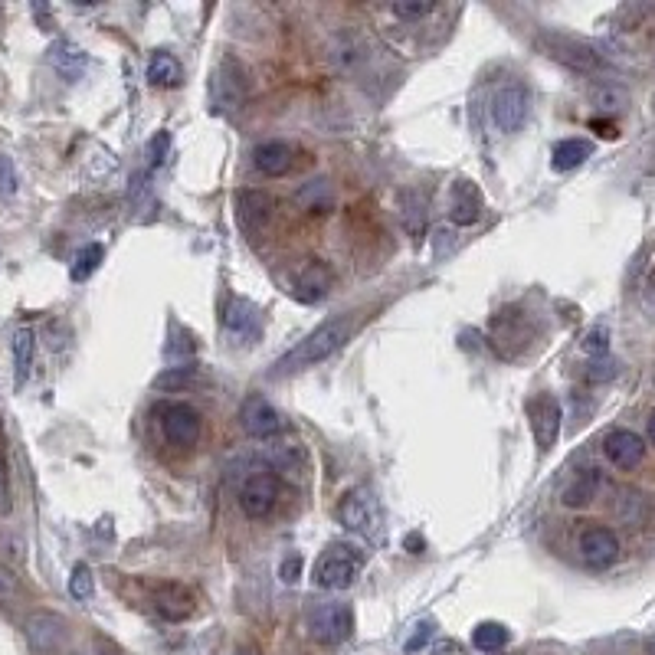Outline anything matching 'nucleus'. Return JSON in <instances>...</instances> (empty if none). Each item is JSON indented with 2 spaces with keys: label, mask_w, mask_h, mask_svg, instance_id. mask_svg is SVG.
<instances>
[{
  "label": "nucleus",
  "mask_w": 655,
  "mask_h": 655,
  "mask_svg": "<svg viewBox=\"0 0 655 655\" xmlns=\"http://www.w3.org/2000/svg\"><path fill=\"white\" fill-rule=\"evenodd\" d=\"M354 335V315H338L318 325L312 335L302 344H295L289 354H282L276 364H272V377H285V374H299L305 367H315L321 361H328L331 354L341 351L344 344Z\"/></svg>",
  "instance_id": "1"
},
{
  "label": "nucleus",
  "mask_w": 655,
  "mask_h": 655,
  "mask_svg": "<svg viewBox=\"0 0 655 655\" xmlns=\"http://www.w3.org/2000/svg\"><path fill=\"white\" fill-rule=\"evenodd\" d=\"M338 518L348 531H354L357 538L380 544L387 538V528H384V508H380V498L371 492V488H351L348 495L341 498L338 505Z\"/></svg>",
  "instance_id": "2"
},
{
  "label": "nucleus",
  "mask_w": 655,
  "mask_h": 655,
  "mask_svg": "<svg viewBox=\"0 0 655 655\" xmlns=\"http://www.w3.org/2000/svg\"><path fill=\"white\" fill-rule=\"evenodd\" d=\"M357 570H361V557L354 554L351 544L335 541L315 564V583L321 590H348Z\"/></svg>",
  "instance_id": "3"
},
{
  "label": "nucleus",
  "mask_w": 655,
  "mask_h": 655,
  "mask_svg": "<svg viewBox=\"0 0 655 655\" xmlns=\"http://www.w3.org/2000/svg\"><path fill=\"white\" fill-rule=\"evenodd\" d=\"M354 629V613L348 603H318L308 613V633L321 646H338L351 636Z\"/></svg>",
  "instance_id": "4"
},
{
  "label": "nucleus",
  "mask_w": 655,
  "mask_h": 655,
  "mask_svg": "<svg viewBox=\"0 0 655 655\" xmlns=\"http://www.w3.org/2000/svg\"><path fill=\"white\" fill-rule=\"evenodd\" d=\"M158 423L171 446H194L200 426H204L200 413L190 403H164V407H158Z\"/></svg>",
  "instance_id": "5"
},
{
  "label": "nucleus",
  "mask_w": 655,
  "mask_h": 655,
  "mask_svg": "<svg viewBox=\"0 0 655 655\" xmlns=\"http://www.w3.org/2000/svg\"><path fill=\"white\" fill-rule=\"evenodd\" d=\"M276 502H279V479L272 472L249 475L240 488V508H243V515L253 521L266 518L269 511L276 508Z\"/></svg>",
  "instance_id": "6"
},
{
  "label": "nucleus",
  "mask_w": 655,
  "mask_h": 655,
  "mask_svg": "<svg viewBox=\"0 0 655 655\" xmlns=\"http://www.w3.org/2000/svg\"><path fill=\"white\" fill-rule=\"evenodd\" d=\"M541 46L547 50V56L561 59V63H567L570 69H580V73H597V69H603L600 53L593 50V46L574 40V37H561V33H547V37H541Z\"/></svg>",
  "instance_id": "7"
},
{
  "label": "nucleus",
  "mask_w": 655,
  "mask_h": 655,
  "mask_svg": "<svg viewBox=\"0 0 655 655\" xmlns=\"http://www.w3.org/2000/svg\"><path fill=\"white\" fill-rule=\"evenodd\" d=\"M492 115L495 125L505 131V135H515L528 118V89L524 86H505L495 92L492 99Z\"/></svg>",
  "instance_id": "8"
},
{
  "label": "nucleus",
  "mask_w": 655,
  "mask_h": 655,
  "mask_svg": "<svg viewBox=\"0 0 655 655\" xmlns=\"http://www.w3.org/2000/svg\"><path fill=\"white\" fill-rule=\"evenodd\" d=\"M240 423L253 439H272L276 433H282V426H285L282 413L272 407L266 397H249L240 410Z\"/></svg>",
  "instance_id": "9"
},
{
  "label": "nucleus",
  "mask_w": 655,
  "mask_h": 655,
  "mask_svg": "<svg viewBox=\"0 0 655 655\" xmlns=\"http://www.w3.org/2000/svg\"><path fill=\"white\" fill-rule=\"evenodd\" d=\"M531 426H534V443L541 452H547L557 443V433H561V403H557L551 393H544L531 403Z\"/></svg>",
  "instance_id": "10"
},
{
  "label": "nucleus",
  "mask_w": 655,
  "mask_h": 655,
  "mask_svg": "<svg viewBox=\"0 0 655 655\" xmlns=\"http://www.w3.org/2000/svg\"><path fill=\"white\" fill-rule=\"evenodd\" d=\"M580 557L587 567H610L619 557V538L610 528H587L580 534Z\"/></svg>",
  "instance_id": "11"
},
{
  "label": "nucleus",
  "mask_w": 655,
  "mask_h": 655,
  "mask_svg": "<svg viewBox=\"0 0 655 655\" xmlns=\"http://www.w3.org/2000/svg\"><path fill=\"white\" fill-rule=\"evenodd\" d=\"M27 639H30L33 652L53 655L66 642V623L56 613H37L27 619Z\"/></svg>",
  "instance_id": "12"
},
{
  "label": "nucleus",
  "mask_w": 655,
  "mask_h": 655,
  "mask_svg": "<svg viewBox=\"0 0 655 655\" xmlns=\"http://www.w3.org/2000/svg\"><path fill=\"white\" fill-rule=\"evenodd\" d=\"M603 452L616 469H636L646 459V443L633 430H613L603 439Z\"/></svg>",
  "instance_id": "13"
},
{
  "label": "nucleus",
  "mask_w": 655,
  "mask_h": 655,
  "mask_svg": "<svg viewBox=\"0 0 655 655\" xmlns=\"http://www.w3.org/2000/svg\"><path fill=\"white\" fill-rule=\"evenodd\" d=\"M272 197L262 194V190H243L236 197V217H240V226L246 233H259L262 226L272 220Z\"/></svg>",
  "instance_id": "14"
},
{
  "label": "nucleus",
  "mask_w": 655,
  "mask_h": 655,
  "mask_svg": "<svg viewBox=\"0 0 655 655\" xmlns=\"http://www.w3.org/2000/svg\"><path fill=\"white\" fill-rule=\"evenodd\" d=\"M50 66L56 69L59 76H63L66 82H76L82 73H86V66H89V56L79 50L76 43H69V40H59L50 46Z\"/></svg>",
  "instance_id": "15"
},
{
  "label": "nucleus",
  "mask_w": 655,
  "mask_h": 655,
  "mask_svg": "<svg viewBox=\"0 0 655 655\" xmlns=\"http://www.w3.org/2000/svg\"><path fill=\"white\" fill-rule=\"evenodd\" d=\"M452 223L459 226H472L482 217V194L472 181H456L452 187Z\"/></svg>",
  "instance_id": "16"
},
{
  "label": "nucleus",
  "mask_w": 655,
  "mask_h": 655,
  "mask_svg": "<svg viewBox=\"0 0 655 655\" xmlns=\"http://www.w3.org/2000/svg\"><path fill=\"white\" fill-rule=\"evenodd\" d=\"M328 289H331V272H328L325 262H308V266L299 272V279H295V295L308 305L325 299Z\"/></svg>",
  "instance_id": "17"
},
{
  "label": "nucleus",
  "mask_w": 655,
  "mask_h": 655,
  "mask_svg": "<svg viewBox=\"0 0 655 655\" xmlns=\"http://www.w3.org/2000/svg\"><path fill=\"white\" fill-rule=\"evenodd\" d=\"M253 161L262 174L279 177L292 168V148L285 141H262V145L253 151Z\"/></svg>",
  "instance_id": "18"
},
{
  "label": "nucleus",
  "mask_w": 655,
  "mask_h": 655,
  "mask_svg": "<svg viewBox=\"0 0 655 655\" xmlns=\"http://www.w3.org/2000/svg\"><path fill=\"white\" fill-rule=\"evenodd\" d=\"M256 305L253 302H246V299H230L223 308V328L230 331L233 338H249L253 335V328H256Z\"/></svg>",
  "instance_id": "19"
},
{
  "label": "nucleus",
  "mask_w": 655,
  "mask_h": 655,
  "mask_svg": "<svg viewBox=\"0 0 655 655\" xmlns=\"http://www.w3.org/2000/svg\"><path fill=\"white\" fill-rule=\"evenodd\" d=\"M600 485H603V475L597 469H583L577 479L564 488V505L567 508H587L593 498H597Z\"/></svg>",
  "instance_id": "20"
},
{
  "label": "nucleus",
  "mask_w": 655,
  "mask_h": 655,
  "mask_svg": "<svg viewBox=\"0 0 655 655\" xmlns=\"http://www.w3.org/2000/svg\"><path fill=\"white\" fill-rule=\"evenodd\" d=\"M154 606L164 619H187L194 613V597L184 587H161L154 593Z\"/></svg>",
  "instance_id": "21"
},
{
  "label": "nucleus",
  "mask_w": 655,
  "mask_h": 655,
  "mask_svg": "<svg viewBox=\"0 0 655 655\" xmlns=\"http://www.w3.org/2000/svg\"><path fill=\"white\" fill-rule=\"evenodd\" d=\"M593 154V145L587 138H567V141H561V145L554 148V154H551V164H554V171H574V168H580L583 161H587Z\"/></svg>",
  "instance_id": "22"
},
{
  "label": "nucleus",
  "mask_w": 655,
  "mask_h": 655,
  "mask_svg": "<svg viewBox=\"0 0 655 655\" xmlns=\"http://www.w3.org/2000/svg\"><path fill=\"white\" fill-rule=\"evenodd\" d=\"M33 351H37V338L30 328H20L14 335V384L23 387L33 371Z\"/></svg>",
  "instance_id": "23"
},
{
  "label": "nucleus",
  "mask_w": 655,
  "mask_h": 655,
  "mask_svg": "<svg viewBox=\"0 0 655 655\" xmlns=\"http://www.w3.org/2000/svg\"><path fill=\"white\" fill-rule=\"evenodd\" d=\"M246 95V82H243V73L236 69V76H217L213 79V102H217V109H236V105L243 102Z\"/></svg>",
  "instance_id": "24"
},
{
  "label": "nucleus",
  "mask_w": 655,
  "mask_h": 655,
  "mask_svg": "<svg viewBox=\"0 0 655 655\" xmlns=\"http://www.w3.org/2000/svg\"><path fill=\"white\" fill-rule=\"evenodd\" d=\"M295 200L305 207V210H315V213H325L331 210V204H335V190H331V181H325V177H318V181L312 184H305L299 194H295Z\"/></svg>",
  "instance_id": "25"
},
{
  "label": "nucleus",
  "mask_w": 655,
  "mask_h": 655,
  "mask_svg": "<svg viewBox=\"0 0 655 655\" xmlns=\"http://www.w3.org/2000/svg\"><path fill=\"white\" fill-rule=\"evenodd\" d=\"M148 79L154 82V86L171 89L181 82V63H177L171 53H154L151 63H148Z\"/></svg>",
  "instance_id": "26"
},
{
  "label": "nucleus",
  "mask_w": 655,
  "mask_h": 655,
  "mask_svg": "<svg viewBox=\"0 0 655 655\" xmlns=\"http://www.w3.org/2000/svg\"><path fill=\"white\" fill-rule=\"evenodd\" d=\"M508 642H511V633L502 623H479V626H475V633H472V646L479 652H488V655L502 652Z\"/></svg>",
  "instance_id": "27"
},
{
  "label": "nucleus",
  "mask_w": 655,
  "mask_h": 655,
  "mask_svg": "<svg viewBox=\"0 0 655 655\" xmlns=\"http://www.w3.org/2000/svg\"><path fill=\"white\" fill-rule=\"evenodd\" d=\"M102 256H105L102 243H89V246H82L79 253H76V259H73V266H69V279H73V282H86V279L92 276V272L99 269Z\"/></svg>",
  "instance_id": "28"
},
{
  "label": "nucleus",
  "mask_w": 655,
  "mask_h": 655,
  "mask_svg": "<svg viewBox=\"0 0 655 655\" xmlns=\"http://www.w3.org/2000/svg\"><path fill=\"white\" fill-rule=\"evenodd\" d=\"M92 593H95L92 570L86 564H76L73 567V577H69V597L79 600V603H86V600H92Z\"/></svg>",
  "instance_id": "29"
},
{
  "label": "nucleus",
  "mask_w": 655,
  "mask_h": 655,
  "mask_svg": "<svg viewBox=\"0 0 655 655\" xmlns=\"http://www.w3.org/2000/svg\"><path fill=\"white\" fill-rule=\"evenodd\" d=\"M436 636V623H430V619H423L420 626L413 629V636L403 642V652L407 655H416V652H423L426 646H430V639Z\"/></svg>",
  "instance_id": "30"
},
{
  "label": "nucleus",
  "mask_w": 655,
  "mask_h": 655,
  "mask_svg": "<svg viewBox=\"0 0 655 655\" xmlns=\"http://www.w3.org/2000/svg\"><path fill=\"white\" fill-rule=\"evenodd\" d=\"M593 102H597L600 109L613 112V109H619V105L626 102V95L619 92V89H613V86H597V89H593Z\"/></svg>",
  "instance_id": "31"
},
{
  "label": "nucleus",
  "mask_w": 655,
  "mask_h": 655,
  "mask_svg": "<svg viewBox=\"0 0 655 655\" xmlns=\"http://www.w3.org/2000/svg\"><path fill=\"white\" fill-rule=\"evenodd\" d=\"M168 151H171V135H168V131H158V135L151 138V145H148L151 168H158V164L168 158Z\"/></svg>",
  "instance_id": "32"
},
{
  "label": "nucleus",
  "mask_w": 655,
  "mask_h": 655,
  "mask_svg": "<svg viewBox=\"0 0 655 655\" xmlns=\"http://www.w3.org/2000/svg\"><path fill=\"white\" fill-rule=\"evenodd\" d=\"M390 10H393V14H397L400 20H420V17H426V14H433L436 4H393Z\"/></svg>",
  "instance_id": "33"
},
{
  "label": "nucleus",
  "mask_w": 655,
  "mask_h": 655,
  "mask_svg": "<svg viewBox=\"0 0 655 655\" xmlns=\"http://www.w3.org/2000/svg\"><path fill=\"white\" fill-rule=\"evenodd\" d=\"M17 190V168L14 161L0 154V194H14Z\"/></svg>",
  "instance_id": "34"
},
{
  "label": "nucleus",
  "mask_w": 655,
  "mask_h": 655,
  "mask_svg": "<svg viewBox=\"0 0 655 655\" xmlns=\"http://www.w3.org/2000/svg\"><path fill=\"white\" fill-rule=\"evenodd\" d=\"M10 515V488H7V466L4 456H0V518Z\"/></svg>",
  "instance_id": "35"
},
{
  "label": "nucleus",
  "mask_w": 655,
  "mask_h": 655,
  "mask_svg": "<svg viewBox=\"0 0 655 655\" xmlns=\"http://www.w3.org/2000/svg\"><path fill=\"white\" fill-rule=\"evenodd\" d=\"M299 574H302V557H299V554L289 557V561L279 567V577H282L285 583H295V580H299Z\"/></svg>",
  "instance_id": "36"
},
{
  "label": "nucleus",
  "mask_w": 655,
  "mask_h": 655,
  "mask_svg": "<svg viewBox=\"0 0 655 655\" xmlns=\"http://www.w3.org/2000/svg\"><path fill=\"white\" fill-rule=\"evenodd\" d=\"M583 348H587L590 354H603V351H606V331H603V328L590 331L587 341H583Z\"/></svg>",
  "instance_id": "37"
},
{
  "label": "nucleus",
  "mask_w": 655,
  "mask_h": 655,
  "mask_svg": "<svg viewBox=\"0 0 655 655\" xmlns=\"http://www.w3.org/2000/svg\"><path fill=\"white\" fill-rule=\"evenodd\" d=\"M649 439H652V443H655V413L649 416Z\"/></svg>",
  "instance_id": "38"
},
{
  "label": "nucleus",
  "mask_w": 655,
  "mask_h": 655,
  "mask_svg": "<svg viewBox=\"0 0 655 655\" xmlns=\"http://www.w3.org/2000/svg\"><path fill=\"white\" fill-rule=\"evenodd\" d=\"M646 655H655V636H652V639L646 642Z\"/></svg>",
  "instance_id": "39"
},
{
  "label": "nucleus",
  "mask_w": 655,
  "mask_h": 655,
  "mask_svg": "<svg viewBox=\"0 0 655 655\" xmlns=\"http://www.w3.org/2000/svg\"><path fill=\"white\" fill-rule=\"evenodd\" d=\"M236 655H256V652H236Z\"/></svg>",
  "instance_id": "40"
}]
</instances>
